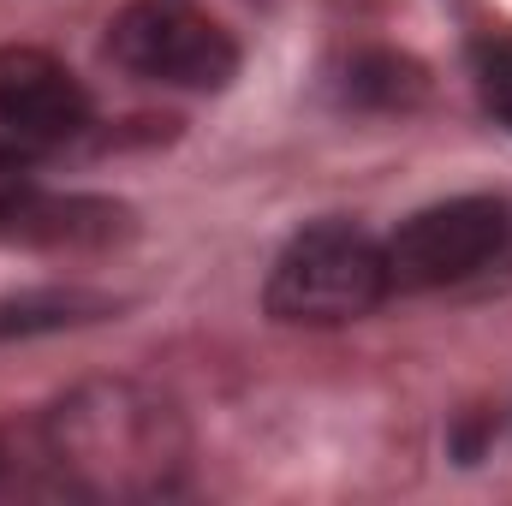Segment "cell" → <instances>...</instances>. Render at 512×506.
Here are the masks:
<instances>
[{
    "label": "cell",
    "mask_w": 512,
    "mask_h": 506,
    "mask_svg": "<svg viewBox=\"0 0 512 506\" xmlns=\"http://www.w3.org/2000/svg\"><path fill=\"white\" fill-rule=\"evenodd\" d=\"M512 251V209L501 197H447L405 215L382 239L387 292H441Z\"/></svg>",
    "instance_id": "obj_4"
},
{
    "label": "cell",
    "mask_w": 512,
    "mask_h": 506,
    "mask_svg": "<svg viewBox=\"0 0 512 506\" xmlns=\"http://www.w3.org/2000/svg\"><path fill=\"white\" fill-rule=\"evenodd\" d=\"M346 96L364 108H411L423 96V72L399 54H358L346 72Z\"/></svg>",
    "instance_id": "obj_7"
},
{
    "label": "cell",
    "mask_w": 512,
    "mask_h": 506,
    "mask_svg": "<svg viewBox=\"0 0 512 506\" xmlns=\"http://www.w3.org/2000/svg\"><path fill=\"white\" fill-rule=\"evenodd\" d=\"M114 304L102 292H18L0 304V340H24V334H48V328H72V322H96Z\"/></svg>",
    "instance_id": "obj_6"
},
{
    "label": "cell",
    "mask_w": 512,
    "mask_h": 506,
    "mask_svg": "<svg viewBox=\"0 0 512 506\" xmlns=\"http://www.w3.org/2000/svg\"><path fill=\"white\" fill-rule=\"evenodd\" d=\"M90 126L84 78L42 48H0V131L18 149H60Z\"/></svg>",
    "instance_id": "obj_5"
},
{
    "label": "cell",
    "mask_w": 512,
    "mask_h": 506,
    "mask_svg": "<svg viewBox=\"0 0 512 506\" xmlns=\"http://www.w3.org/2000/svg\"><path fill=\"white\" fill-rule=\"evenodd\" d=\"M471 72H477V96L489 120L512 131V36H483L471 48Z\"/></svg>",
    "instance_id": "obj_8"
},
{
    "label": "cell",
    "mask_w": 512,
    "mask_h": 506,
    "mask_svg": "<svg viewBox=\"0 0 512 506\" xmlns=\"http://www.w3.org/2000/svg\"><path fill=\"white\" fill-rule=\"evenodd\" d=\"M36 197H42V185H36L30 161L18 155V143L0 137V239H12V227L24 221V209H30Z\"/></svg>",
    "instance_id": "obj_9"
},
{
    "label": "cell",
    "mask_w": 512,
    "mask_h": 506,
    "mask_svg": "<svg viewBox=\"0 0 512 506\" xmlns=\"http://www.w3.org/2000/svg\"><path fill=\"white\" fill-rule=\"evenodd\" d=\"M387 298L382 239H370L352 221H310L298 227L262 286V310L292 328H334L358 322Z\"/></svg>",
    "instance_id": "obj_2"
},
{
    "label": "cell",
    "mask_w": 512,
    "mask_h": 506,
    "mask_svg": "<svg viewBox=\"0 0 512 506\" xmlns=\"http://www.w3.org/2000/svg\"><path fill=\"white\" fill-rule=\"evenodd\" d=\"M48 489L84 501H155L185 483V423L137 381H84L36 423Z\"/></svg>",
    "instance_id": "obj_1"
},
{
    "label": "cell",
    "mask_w": 512,
    "mask_h": 506,
    "mask_svg": "<svg viewBox=\"0 0 512 506\" xmlns=\"http://www.w3.org/2000/svg\"><path fill=\"white\" fill-rule=\"evenodd\" d=\"M108 60L143 84L227 90L239 78V42L191 0H131L108 24Z\"/></svg>",
    "instance_id": "obj_3"
}]
</instances>
